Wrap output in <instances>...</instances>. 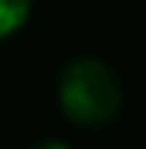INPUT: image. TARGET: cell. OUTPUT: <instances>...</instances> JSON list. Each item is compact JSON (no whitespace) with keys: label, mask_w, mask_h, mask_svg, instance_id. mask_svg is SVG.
I'll return each instance as SVG.
<instances>
[{"label":"cell","mask_w":146,"mask_h":149,"mask_svg":"<svg viewBox=\"0 0 146 149\" xmlns=\"http://www.w3.org/2000/svg\"><path fill=\"white\" fill-rule=\"evenodd\" d=\"M58 100L67 119L79 125H101L119 113L122 88L116 73L104 61L79 58L64 67L58 79Z\"/></svg>","instance_id":"cell-1"},{"label":"cell","mask_w":146,"mask_h":149,"mask_svg":"<svg viewBox=\"0 0 146 149\" xmlns=\"http://www.w3.org/2000/svg\"><path fill=\"white\" fill-rule=\"evenodd\" d=\"M31 3H34V0H0V40L15 33L28 22Z\"/></svg>","instance_id":"cell-2"},{"label":"cell","mask_w":146,"mask_h":149,"mask_svg":"<svg viewBox=\"0 0 146 149\" xmlns=\"http://www.w3.org/2000/svg\"><path fill=\"white\" fill-rule=\"evenodd\" d=\"M37 149H70V146L61 143V140H46V143H40Z\"/></svg>","instance_id":"cell-3"}]
</instances>
